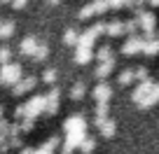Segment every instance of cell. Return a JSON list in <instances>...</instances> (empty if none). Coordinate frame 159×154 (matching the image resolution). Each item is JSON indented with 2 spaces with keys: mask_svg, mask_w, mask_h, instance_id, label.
I'll use <instances>...</instances> for the list:
<instances>
[{
  "mask_svg": "<svg viewBox=\"0 0 159 154\" xmlns=\"http://www.w3.org/2000/svg\"><path fill=\"white\" fill-rule=\"evenodd\" d=\"M45 105H47V98L45 96H33L30 100H26L24 105L14 110V117L16 119H24V117H38V114H45Z\"/></svg>",
  "mask_w": 159,
  "mask_h": 154,
  "instance_id": "6da1fadb",
  "label": "cell"
},
{
  "mask_svg": "<svg viewBox=\"0 0 159 154\" xmlns=\"http://www.w3.org/2000/svg\"><path fill=\"white\" fill-rule=\"evenodd\" d=\"M21 77L24 75H21L19 63H2V68H0V84L2 86H14Z\"/></svg>",
  "mask_w": 159,
  "mask_h": 154,
  "instance_id": "7a4b0ae2",
  "label": "cell"
},
{
  "mask_svg": "<svg viewBox=\"0 0 159 154\" xmlns=\"http://www.w3.org/2000/svg\"><path fill=\"white\" fill-rule=\"evenodd\" d=\"M87 131H80V133H66V140L61 145V154H73L80 149V143L84 140Z\"/></svg>",
  "mask_w": 159,
  "mask_h": 154,
  "instance_id": "3957f363",
  "label": "cell"
},
{
  "mask_svg": "<svg viewBox=\"0 0 159 154\" xmlns=\"http://www.w3.org/2000/svg\"><path fill=\"white\" fill-rule=\"evenodd\" d=\"M63 131L66 133H80V131H87V119L82 114H70L68 119L63 121Z\"/></svg>",
  "mask_w": 159,
  "mask_h": 154,
  "instance_id": "277c9868",
  "label": "cell"
},
{
  "mask_svg": "<svg viewBox=\"0 0 159 154\" xmlns=\"http://www.w3.org/2000/svg\"><path fill=\"white\" fill-rule=\"evenodd\" d=\"M35 84H38L35 77H21V80L12 86V94H14V96H24V94H28V91H33Z\"/></svg>",
  "mask_w": 159,
  "mask_h": 154,
  "instance_id": "5b68a950",
  "label": "cell"
},
{
  "mask_svg": "<svg viewBox=\"0 0 159 154\" xmlns=\"http://www.w3.org/2000/svg\"><path fill=\"white\" fill-rule=\"evenodd\" d=\"M108 7H110L108 0H94L91 5H87L84 10L80 12V16H82V19H87V16H94V14H101V12H105Z\"/></svg>",
  "mask_w": 159,
  "mask_h": 154,
  "instance_id": "8992f818",
  "label": "cell"
},
{
  "mask_svg": "<svg viewBox=\"0 0 159 154\" xmlns=\"http://www.w3.org/2000/svg\"><path fill=\"white\" fill-rule=\"evenodd\" d=\"M45 98H47V105H45V114H56L59 112V100H61V91L56 89H52L49 94H45Z\"/></svg>",
  "mask_w": 159,
  "mask_h": 154,
  "instance_id": "52a82bcc",
  "label": "cell"
},
{
  "mask_svg": "<svg viewBox=\"0 0 159 154\" xmlns=\"http://www.w3.org/2000/svg\"><path fill=\"white\" fill-rule=\"evenodd\" d=\"M91 96L96 98V103H110V96H112V86L108 84V82H101L98 86H96L94 91H91Z\"/></svg>",
  "mask_w": 159,
  "mask_h": 154,
  "instance_id": "ba28073f",
  "label": "cell"
},
{
  "mask_svg": "<svg viewBox=\"0 0 159 154\" xmlns=\"http://www.w3.org/2000/svg\"><path fill=\"white\" fill-rule=\"evenodd\" d=\"M154 103H159V82H154V84H152V89H150L148 94H145V98H143V100H138L136 105L145 110V108H152Z\"/></svg>",
  "mask_w": 159,
  "mask_h": 154,
  "instance_id": "9c48e42d",
  "label": "cell"
},
{
  "mask_svg": "<svg viewBox=\"0 0 159 154\" xmlns=\"http://www.w3.org/2000/svg\"><path fill=\"white\" fill-rule=\"evenodd\" d=\"M115 70V59H110V61H98V68H96V80H101L103 82L105 77H110V73Z\"/></svg>",
  "mask_w": 159,
  "mask_h": 154,
  "instance_id": "30bf717a",
  "label": "cell"
},
{
  "mask_svg": "<svg viewBox=\"0 0 159 154\" xmlns=\"http://www.w3.org/2000/svg\"><path fill=\"white\" fill-rule=\"evenodd\" d=\"M143 42L145 40H140V37H129V40L124 42V47H122V51L124 54H138V51H143Z\"/></svg>",
  "mask_w": 159,
  "mask_h": 154,
  "instance_id": "8fae6325",
  "label": "cell"
},
{
  "mask_svg": "<svg viewBox=\"0 0 159 154\" xmlns=\"http://www.w3.org/2000/svg\"><path fill=\"white\" fill-rule=\"evenodd\" d=\"M152 84H154V82H150V80L140 82V84H138V86H136V89H134V94H131V100H134V103H138V100H143V98H145V94H148V91L152 89Z\"/></svg>",
  "mask_w": 159,
  "mask_h": 154,
  "instance_id": "7c38bea8",
  "label": "cell"
},
{
  "mask_svg": "<svg viewBox=\"0 0 159 154\" xmlns=\"http://www.w3.org/2000/svg\"><path fill=\"white\" fill-rule=\"evenodd\" d=\"M38 45L40 42L35 40V37H24V40H21V54H26V56H33L35 54V49H38Z\"/></svg>",
  "mask_w": 159,
  "mask_h": 154,
  "instance_id": "4fadbf2b",
  "label": "cell"
},
{
  "mask_svg": "<svg viewBox=\"0 0 159 154\" xmlns=\"http://www.w3.org/2000/svg\"><path fill=\"white\" fill-rule=\"evenodd\" d=\"M96 129H98L101 133L105 135V138H112V135L117 133V124H115V121L110 119V117H108V119H105V121H101V124L96 126Z\"/></svg>",
  "mask_w": 159,
  "mask_h": 154,
  "instance_id": "5bb4252c",
  "label": "cell"
},
{
  "mask_svg": "<svg viewBox=\"0 0 159 154\" xmlns=\"http://www.w3.org/2000/svg\"><path fill=\"white\" fill-rule=\"evenodd\" d=\"M59 147V138H49L45 145H40L38 149H33V154H54Z\"/></svg>",
  "mask_w": 159,
  "mask_h": 154,
  "instance_id": "9a60e30c",
  "label": "cell"
},
{
  "mask_svg": "<svg viewBox=\"0 0 159 154\" xmlns=\"http://www.w3.org/2000/svg\"><path fill=\"white\" fill-rule=\"evenodd\" d=\"M94 59V54H91V47H80L77 45V51H75V61H77V63H89V61Z\"/></svg>",
  "mask_w": 159,
  "mask_h": 154,
  "instance_id": "2e32d148",
  "label": "cell"
},
{
  "mask_svg": "<svg viewBox=\"0 0 159 154\" xmlns=\"http://www.w3.org/2000/svg\"><path fill=\"white\" fill-rule=\"evenodd\" d=\"M138 24H140V28L150 35V33L154 30V16H152V14H140V16H138Z\"/></svg>",
  "mask_w": 159,
  "mask_h": 154,
  "instance_id": "e0dca14e",
  "label": "cell"
},
{
  "mask_svg": "<svg viewBox=\"0 0 159 154\" xmlns=\"http://www.w3.org/2000/svg\"><path fill=\"white\" fill-rule=\"evenodd\" d=\"M96 117H94V124L98 126L101 121H105L108 119V103H96Z\"/></svg>",
  "mask_w": 159,
  "mask_h": 154,
  "instance_id": "ac0fdd59",
  "label": "cell"
},
{
  "mask_svg": "<svg viewBox=\"0 0 159 154\" xmlns=\"http://www.w3.org/2000/svg\"><path fill=\"white\" fill-rule=\"evenodd\" d=\"M87 94V84L84 82H77V84H73V89H70V98L73 100H82Z\"/></svg>",
  "mask_w": 159,
  "mask_h": 154,
  "instance_id": "d6986e66",
  "label": "cell"
},
{
  "mask_svg": "<svg viewBox=\"0 0 159 154\" xmlns=\"http://www.w3.org/2000/svg\"><path fill=\"white\" fill-rule=\"evenodd\" d=\"M14 30H16L14 21H2V24H0V37H2V40H7V37H12V35H14Z\"/></svg>",
  "mask_w": 159,
  "mask_h": 154,
  "instance_id": "ffe728a7",
  "label": "cell"
},
{
  "mask_svg": "<svg viewBox=\"0 0 159 154\" xmlns=\"http://www.w3.org/2000/svg\"><path fill=\"white\" fill-rule=\"evenodd\" d=\"M94 147H96V140L91 138V135H84V140L80 143V152H82V154H91Z\"/></svg>",
  "mask_w": 159,
  "mask_h": 154,
  "instance_id": "44dd1931",
  "label": "cell"
},
{
  "mask_svg": "<svg viewBox=\"0 0 159 154\" xmlns=\"http://www.w3.org/2000/svg\"><path fill=\"white\" fill-rule=\"evenodd\" d=\"M105 33L112 35V37H115V35H122V33H124V24H122V21H112V24L105 26Z\"/></svg>",
  "mask_w": 159,
  "mask_h": 154,
  "instance_id": "7402d4cb",
  "label": "cell"
},
{
  "mask_svg": "<svg viewBox=\"0 0 159 154\" xmlns=\"http://www.w3.org/2000/svg\"><path fill=\"white\" fill-rule=\"evenodd\" d=\"M143 51H145V54H150V56L157 54V51H159V40H145L143 42Z\"/></svg>",
  "mask_w": 159,
  "mask_h": 154,
  "instance_id": "603a6c76",
  "label": "cell"
},
{
  "mask_svg": "<svg viewBox=\"0 0 159 154\" xmlns=\"http://www.w3.org/2000/svg\"><path fill=\"white\" fill-rule=\"evenodd\" d=\"M47 54H49V47H47V45H38V49H35V54L30 56V59H33V61H45Z\"/></svg>",
  "mask_w": 159,
  "mask_h": 154,
  "instance_id": "cb8c5ba5",
  "label": "cell"
},
{
  "mask_svg": "<svg viewBox=\"0 0 159 154\" xmlns=\"http://www.w3.org/2000/svg\"><path fill=\"white\" fill-rule=\"evenodd\" d=\"M136 80V73L134 70H122V73H119V84H131V82Z\"/></svg>",
  "mask_w": 159,
  "mask_h": 154,
  "instance_id": "d4e9b609",
  "label": "cell"
},
{
  "mask_svg": "<svg viewBox=\"0 0 159 154\" xmlns=\"http://www.w3.org/2000/svg\"><path fill=\"white\" fill-rule=\"evenodd\" d=\"M19 126H21V133H26V131H30L35 126V119L33 117H24V119H19Z\"/></svg>",
  "mask_w": 159,
  "mask_h": 154,
  "instance_id": "484cf974",
  "label": "cell"
},
{
  "mask_svg": "<svg viewBox=\"0 0 159 154\" xmlns=\"http://www.w3.org/2000/svg\"><path fill=\"white\" fill-rule=\"evenodd\" d=\"M42 82H47V84H54V82H56V70H54V68H47L45 73H42Z\"/></svg>",
  "mask_w": 159,
  "mask_h": 154,
  "instance_id": "4316f807",
  "label": "cell"
},
{
  "mask_svg": "<svg viewBox=\"0 0 159 154\" xmlns=\"http://www.w3.org/2000/svg\"><path fill=\"white\" fill-rule=\"evenodd\" d=\"M96 59L98 61H110L112 59V49H110V47H101L98 54H96Z\"/></svg>",
  "mask_w": 159,
  "mask_h": 154,
  "instance_id": "83f0119b",
  "label": "cell"
},
{
  "mask_svg": "<svg viewBox=\"0 0 159 154\" xmlns=\"http://www.w3.org/2000/svg\"><path fill=\"white\" fill-rule=\"evenodd\" d=\"M77 40H80V35L75 33V30H66V35H63L66 45H77Z\"/></svg>",
  "mask_w": 159,
  "mask_h": 154,
  "instance_id": "f1b7e54d",
  "label": "cell"
},
{
  "mask_svg": "<svg viewBox=\"0 0 159 154\" xmlns=\"http://www.w3.org/2000/svg\"><path fill=\"white\" fill-rule=\"evenodd\" d=\"M10 135V121H5V119H0V143Z\"/></svg>",
  "mask_w": 159,
  "mask_h": 154,
  "instance_id": "f546056e",
  "label": "cell"
},
{
  "mask_svg": "<svg viewBox=\"0 0 159 154\" xmlns=\"http://www.w3.org/2000/svg\"><path fill=\"white\" fill-rule=\"evenodd\" d=\"M10 59H12L10 47H0V65H2V63H10Z\"/></svg>",
  "mask_w": 159,
  "mask_h": 154,
  "instance_id": "4dcf8cb0",
  "label": "cell"
},
{
  "mask_svg": "<svg viewBox=\"0 0 159 154\" xmlns=\"http://www.w3.org/2000/svg\"><path fill=\"white\" fill-rule=\"evenodd\" d=\"M134 73H136V80H138V82H145V80H148V75H150L145 65H140V68H136Z\"/></svg>",
  "mask_w": 159,
  "mask_h": 154,
  "instance_id": "1f68e13d",
  "label": "cell"
},
{
  "mask_svg": "<svg viewBox=\"0 0 159 154\" xmlns=\"http://www.w3.org/2000/svg\"><path fill=\"white\" fill-rule=\"evenodd\" d=\"M26 2H28V0H12V7H14V10H21Z\"/></svg>",
  "mask_w": 159,
  "mask_h": 154,
  "instance_id": "d6a6232c",
  "label": "cell"
},
{
  "mask_svg": "<svg viewBox=\"0 0 159 154\" xmlns=\"http://www.w3.org/2000/svg\"><path fill=\"white\" fill-rule=\"evenodd\" d=\"M56 2H61V0H49V5H56Z\"/></svg>",
  "mask_w": 159,
  "mask_h": 154,
  "instance_id": "836d02e7",
  "label": "cell"
},
{
  "mask_svg": "<svg viewBox=\"0 0 159 154\" xmlns=\"http://www.w3.org/2000/svg\"><path fill=\"white\" fill-rule=\"evenodd\" d=\"M0 119H2V105H0Z\"/></svg>",
  "mask_w": 159,
  "mask_h": 154,
  "instance_id": "e575fe53",
  "label": "cell"
},
{
  "mask_svg": "<svg viewBox=\"0 0 159 154\" xmlns=\"http://www.w3.org/2000/svg\"><path fill=\"white\" fill-rule=\"evenodd\" d=\"M0 2H12V0H0Z\"/></svg>",
  "mask_w": 159,
  "mask_h": 154,
  "instance_id": "d590c367",
  "label": "cell"
},
{
  "mask_svg": "<svg viewBox=\"0 0 159 154\" xmlns=\"http://www.w3.org/2000/svg\"><path fill=\"white\" fill-rule=\"evenodd\" d=\"M0 24H2V19H0Z\"/></svg>",
  "mask_w": 159,
  "mask_h": 154,
  "instance_id": "8d00e7d4",
  "label": "cell"
},
{
  "mask_svg": "<svg viewBox=\"0 0 159 154\" xmlns=\"http://www.w3.org/2000/svg\"><path fill=\"white\" fill-rule=\"evenodd\" d=\"M0 5H2V2H0Z\"/></svg>",
  "mask_w": 159,
  "mask_h": 154,
  "instance_id": "74e56055",
  "label": "cell"
}]
</instances>
